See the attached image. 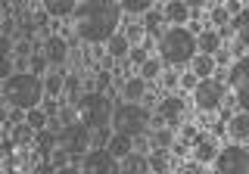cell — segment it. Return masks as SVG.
Masks as SVG:
<instances>
[{
    "mask_svg": "<svg viewBox=\"0 0 249 174\" xmlns=\"http://www.w3.org/2000/svg\"><path fill=\"white\" fill-rule=\"evenodd\" d=\"M196 137H199V131L193 128V124H187V128L181 131V140H184V146H187V143H193V140H196Z\"/></svg>",
    "mask_w": 249,
    "mask_h": 174,
    "instance_id": "42",
    "label": "cell"
},
{
    "mask_svg": "<svg viewBox=\"0 0 249 174\" xmlns=\"http://www.w3.org/2000/svg\"><path fill=\"white\" fill-rule=\"evenodd\" d=\"M75 112H78V122H84L88 128H100V124H109V118H112V100H109V93L88 90L78 97Z\"/></svg>",
    "mask_w": 249,
    "mask_h": 174,
    "instance_id": "5",
    "label": "cell"
},
{
    "mask_svg": "<svg viewBox=\"0 0 249 174\" xmlns=\"http://www.w3.org/2000/svg\"><path fill=\"white\" fill-rule=\"evenodd\" d=\"M41 109H44V112H47V118H50V115H59L56 97H47V100H41Z\"/></svg>",
    "mask_w": 249,
    "mask_h": 174,
    "instance_id": "39",
    "label": "cell"
},
{
    "mask_svg": "<svg viewBox=\"0 0 249 174\" xmlns=\"http://www.w3.org/2000/svg\"><path fill=\"white\" fill-rule=\"evenodd\" d=\"M146 168H153V171H168V149L159 146V153L146 156Z\"/></svg>",
    "mask_w": 249,
    "mask_h": 174,
    "instance_id": "27",
    "label": "cell"
},
{
    "mask_svg": "<svg viewBox=\"0 0 249 174\" xmlns=\"http://www.w3.org/2000/svg\"><path fill=\"white\" fill-rule=\"evenodd\" d=\"M44 3V13L47 16H69V13H75V6H78V0H41Z\"/></svg>",
    "mask_w": 249,
    "mask_h": 174,
    "instance_id": "20",
    "label": "cell"
},
{
    "mask_svg": "<svg viewBox=\"0 0 249 174\" xmlns=\"http://www.w3.org/2000/svg\"><path fill=\"white\" fill-rule=\"evenodd\" d=\"M119 162H122L119 165L122 171H150L146 168V153H134V149H131V153L124 156V159H119Z\"/></svg>",
    "mask_w": 249,
    "mask_h": 174,
    "instance_id": "24",
    "label": "cell"
},
{
    "mask_svg": "<svg viewBox=\"0 0 249 174\" xmlns=\"http://www.w3.org/2000/svg\"><path fill=\"white\" fill-rule=\"evenodd\" d=\"M3 100L16 109H31L41 106L44 100V81L35 72H13L3 81Z\"/></svg>",
    "mask_w": 249,
    "mask_h": 174,
    "instance_id": "3",
    "label": "cell"
},
{
    "mask_svg": "<svg viewBox=\"0 0 249 174\" xmlns=\"http://www.w3.org/2000/svg\"><path fill=\"white\" fill-rule=\"evenodd\" d=\"M162 19L171 22V25H187L190 22V10L184 6V0H168L165 10H162Z\"/></svg>",
    "mask_w": 249,
    "mask_h": 174,
    "instance_id": "14",
    "label": "cell"
},
{
    "mask_svg": "<svg viewBox=\"0 0 249 174\" xmlns=\"http://www.w3.org/2000/svg\"><path fill=\"white\" fill-rule=\"evenodd\" d=\"M190 93H193V103H196L199 112H215L228 100V84H224L221 75H209V78H199Z\"/></svg>",
    "mask_w": 249,
    "mask_h": 174,
    "instance_id": "6",
    "label": "cell"
},
{
    "mask_svg": "<svg viewBox=\"0 0 249 174\" xmlns=\"http://www.w3.org/2000/svg\"><path fill=\"white\" fill-rule=\"evenodd\" d=\"M31 146H35V153L41 156V159L50 162V153L56 149V131H53V128H41V131H35V140H31Z\"/></svg>",
    "mask_w": 249,
    "mask_h": 174,
    "instance_id": "13",
    "label": "cell"
},
{
    "mask_svg": "<svg viewBox=\"0 0 249 174\" xmlns=\"http://www.w3.org/2000/svg\"><path fill=\"white\" fill-rule=\"evenodd\" d=\"M212 165L221 174H243L249 168V153L240 143H233V146H224V149H218L215 153V159Z\"/></svg>",
    "mask_w": 249,
    "mask_h": 174,
    "instance_id": "8",
    "label": "cell"
},
{
    "mask_svg": "<svg viewBox=\"0 0 249 174\" xmlns=\"http://www.w3.org/2000/svg\"><path fill=\"white\" fill-rule=\"evenodd\" d=\"M224 10H228L231 16H237V13H243V0H224Z\"/></svg>",
    "mask_w": 249,
    "mask_h": 174,
    "instance_id": "44",
    "label": "cell"
},
{
    "mask_svg": "<svg viewBox=\"0 0 249 174\" xmlns=\"http://www.w3.org/2000/svg\"><path fill=\"white\" fill-rule=\"evenodd\" d=\"M50 165H53V168H69V165H72V156H69L66 153V149H53V153H50Z\"/></svg>",
    "mask_w": 249,
    "mask_h": 174,
    "instance_id": "32",
    "label": "cell"
},
{
    "mask_svg": "<svg viewBox=\"0 0 249 174\" xmlns=\"http://www.w3.org/2000/svg\"><path fill=\"white\" fill-rule=\"evenodd\" d=\"M109 128L122 131L128 137H137V134H150V109L140 106V103H122V106L112 109V118H109Z\"/></svg>",
    "mask_w": 249,
    "mask_h": 174,
    "instance_id": "4",
    "label": "cell"
},
{
    "mask_svg": "<svg viewBox=\"0 0 249 174\" xmlns=\"http://www.w3.org/2000/svg\"><path fill=\"white\" fill-rule=\"evenodd\" d=\"M106 149L115 156V159H124V156L134 149V137H128V134H122V131H112V137H109Z\"/></svg>",
    "mask_w": 249,
    "mask_h": 174,
    "instance_id": "15",
    "label": "cell"
},
{
    "mask_svg": "<svg viewBox=\"0 0 249 174\" xmlns=\"http://www.w3.org/2000/svg\"><path fill=\"white\" fill-rule=\"evenodd\" d=\"M44 59H47V66H62V62L69 59V41L66 37H59V35H47L44 37Z\"/></svg>",
    "mask_w": 249,
    "mask_h": 174,
    "instance_id": "11",
    "label": "cell"
},
{
    "mask_svg": "<svg viewBox=\"0 0 249 174\" xmlns=\"http://www.w3.org/2000/svg\"><path fill=\"white\" fill-rule=\"evenodd\" d=\"M122 6L115 0H84L75 6V35L88 44H106L119 31Z\"/></svg>",
    "mask_w": 249,
    "mask_h": 174,
    "instance_id": "1",
    "label": "cell"
},
{
    "mask_svg": "<svg viewBox=\"0 0 249 174\" xmlns=\"http://www.w3.org/2000/svg\"><path fill=\"white\" fill-rule=\"evenodd\" d=\"M0 124H6V109L0 106Z\"/></svg>",
    "mask_w": 249,
    "mask_h": 174,
    "instance_id": "51",
    "label": "cell"
},
{
    "mask_svg": "<svg viewBox=\"0 0 249 174\" xmlns=\"http://www.w3.org/2000/svg\"><path fill=\"white\" fill-rule=\"evenodd\" d=\"M109 137H112V131H109V124H100V128H90V146H106Z\"/></svg>",
    "mask_w": 249,
    "mask_h": 174,
    "instance_id": "29",
    "label": "cell"
},
{
    "mask_svg": "<svg viewBox=\"0 0 249 174\" xmlns=\"http://www.w3.org/2000/svg\"><path fill=\"white\" fill-rule=\"evenodd\" d=\"M140 78H143L146 84L153 81V78H159L162 75V59H153V56H146L143 62H140V72H137Z\"/></svg>",
    "mask_w": 249,
    "mask_h": 174,
    "instance_id": "25",
    "label": "cell"
},
{
    "mask_svg": "<svg viewBox=\"0 0 249 174\" xmlns=\"http://www.w3.org/2000/svg\"><path fill=\"white\" fill-rule=\"evenodd\" d=\"M146 56H150V50H146L143 44H140V47H128V53H124V59H131L134 66H140V62H143Z\"/></svg>",
    "mask_w": 249,
    "mask_h": 174,
    "instance_id": "33",
    "label": "cell"
},
{
    "mask_svg": "<svg viewBox=\"0 0 249 174\" xmlns=\"http://www.w3.org/2000/svg\"><path fill=\"white\" fill-rule=\"evenodd\" d=\"M0 56H13V37L0 35Z\"/></svg>",
    "mask_w": 249,
    "mask_h": 174,
    "instance_id": "40",
    "label": "cell"
},
{
    "mask_svg": "<svg viewBox=\"0 0 249 174\" xmlns=\"http://www.w3.org/2000/svg\"><path fill=\"white\" fill-rule=\"evenodd\" d=\"M228 22H231V13L224 10V6H215V10H212V25L224 28V25H228Z\"/></svg>",
    "mask_w": 249,
    "mask_h": 174,
    "instance_id": "36",
    "label": "cell"
},
{
    "mask_svg": "<svg viewBox=\"0 0 249 174\" xmlns=\"http://www.w3.org/2000/svg\"><path fill=\"white\" fill-rule=\"evenodd\" d=\"M162 84H165L168 90H175V87H178V75L175 72H165V75H162Z\"/></svg>",
    "mask_w": 249,
    "mask_h": 174,
    "instance_id": "46",
    "label": "cell"
},
{
    "mask_svg": "<svg viewBox=\"0 0 249 174\" xmlns=\"http://www.w3.org/2000/svg\"><path fill=\"white\" fill-rule=\"evenodd\" d=\"M224 128L231 131V137L237 140V143H243V140L249 137V115H246V112H237V115H231Z\"/></svg>",
    "mask_w": 249,
    "mask_h": 174,
    "instance_id": "16",
    "label": "cell"
},
{
    "mask_svg": "<svg viewBox=\"0 0 249 174\" xmlns=\"http://www.w3.org/2000/svg\"><path fill=\"white\" fill-rule=\"evenodd\" d=\"M246 22H249V16H246V10H243V13H237V16H231V22H228V28H231V31H237V35H240V31H246Z\"/></svg>",
    "mask_w": 249,
    "mask_h": 174,
    "instance_id": "35",
    "label": "cell"
},
{
    "mask_svg": "<svg viewBox=\"0 0 249 174\" xmlns=\"http://www.w3.org/2000/svg\"><path fill=\"white\" fill-rule=\"evenodd\" d=\"M187 66H193V75H196V78L215 75V59L209 56V53H193V59L187 62Z\"/></svg>",
    "mask_w": 249,
    "mask_h": 174,
    "instance_id": "17",
    "label": "cell"
},
{
    "mask_svg": "<svg viewBox=\"0 0 249 174\" xmlns=\"http://www.w3.org/2000/svg\"><path fill=\"white\" fill-rule=\"evenodd\" d=\"M25 122L35 131H41V128H47V112H44V109H37V106H31V109H25Z\"/></svg>",
    "mask_w": 249,
    "mask_h": 174,
    "instance_id": "28",
    "label": "cell"
},
{
    "mask_svg": "<svg viewBox=\"0 0 249 174\" xmlns=\"http://www.w3.org/2000/svg\"><path fill=\"white\" fill-rule=\"evenodd\" d=\"M10 131H13V143L19 146V149H28L31 146V140H35V128H31V124L25 122H16V124H10Z\"/></svg>",
    "mask_w": 249,
    "mask_h": 174,
    "instance_id": "18",
    "label": "cell"
},
{
    "mask_svg": "<svg viewBox=\"0 0 249 174\" xmlns=\"http://www.w3.org/2000/svg\"><path fill=\"white\" fill-rule=\"evenodd\" d=\"M184 6H187L190 13H196V16H199V10L206 6V0H184Z\"/></svg>",
    "mask_w": 249,
    "mask_h": 174,
    "instance_id": "47",
    "label": "cell"
},
{
    "mask_svg": "<svg viewBox=\"0 0 249 174\" xmlns=\"http://www.w3.org/2000/svg\"><path fill=\"white\" fill-rule=\"evenodd\" d=\"M56 146L69 156H84L90 149V128L84 122H69L56 131Z\"/></svg>",
    "mask_w": 249,
    "mask_h": 174,
    "instance_id": "7",
    "label": "cell"
},
{
    "mask_svg": "<svg viewBox=\"0 0 249 174\" xmlns=\"http://www.w3.org/2000/svg\"><path fill=\"white\" fill-rule=\"evenodd\" d=\"M159 115L168 128H178V124H181V115H184V100L178 97V93H168V97L159 103Z\"/></svg>",
    "mask_w": 249,
    "mask_h": 174,
    "instance_id": "12",
    "label": "cell"
},
{
    "mask_svg": "<svg viewBox=\"0 0 249 174\" xmlns=\"http://www.w3.org/2000/svg\"><path fill=\"white\" fill-rule=\"evenodd\" d=\"M44 69H47V59H44V53H41V56H31V72H35V75H41Z\"/></svg>",
    "mask_w": 249,
    "mask_h": 174,
    "instance_id": "43",
    "label": "cell"
},
{
    "mask_svg": "<svg viewBox=\"0 0 249 174\" xmlns=\"http://www.w3.org/2000/svg\"><path fill=\"white\" fill-rule=\"evenodd\" d=\"M78 87H81V78H75V75L62 78V90H69V97H72V103L78 100Z\"/></svg>",
    "mask_w": 249,
    "mask_h": 174,
    "instance_id": "34",
    "label": "cell"
},
{
    "mask_svg": "<svg viewBox=\"0 0 249 174\" xmlns=\"http://www.w3.org/2000/svg\"><path fill=\"white\" fill-rule=\"evenodd\" d=\"M81 168L88 174H115L119 171V159L106 146H90L81 159Z\"/></svg>",
    "mask_w": 249,
    "mask_h": 174,
    "instance_id": "10",
    "label": "cell"
},
{
    "mask_svg": "<svg viewBox=\"0 0 249 174\" xmlns=\"http://www.w3.org/2000/svg\"><path fill=\"white\" fill-rule=\"evenodd\" d=\"M156 50H159L162 66L181 69V66H187V62L193 59V53H196V35H190L184 25H175V28L162 31Z\"/></svg>",
    "mask_w": 249,
    "mask_h": 174,
    "instance_id": "2",
    "label": "cell"
},
{
    "mask_svg": "<svg viewBox=\"0 0 249 174\" xmlns=\"http://www.w3.org/2000/svg\"><path fill=\"white\" fill-rule=\"evenodd\" d=\"M153 3H156V0H119V6H122L128 16H140V13L153 10Z\"/></svg>",
    "mask_w": 249,
    "mask_h": 174,
    "instance_id": "26",
    "label": "cell"
},
{
    "mask_svg": "<svg viewBox=\"0 0 249 174\" xmlns=\"http://www.w3.org/2000/svg\"><path fill=\"white\" fill-rule=\"evenodd\" d=\"M106 87H109V72H97V87H93V90L106 93Z\"/></svg>",
    "mask_w": 249,
    "mask_h": 174,
    "instance_id": "45",
    "label": "cell"
},
{
    "mask_svg": "<svg viewBox=\"0 0 249 174\" xmlns=\"http://www.w3.org/2000/svg\"><path fill=\"white\" fill-rule=\"evenodd\" d=\"M13 56H0V81H6V78L13 75Z\"/></svg>",
    "mask_w": 249,
    "mask_h": 174,
    "instance_id": "37",
    "label": "cell"
},
{
    "mask_svg": "<svg viewBox=\"0 0 249 174\" xmlns=\"http://www.w3.org/2000/svg\"><path fill=\"white\" fill-rule=\"evenodd\" d=\"M124 37H128V41H137V37H143V28L131 25V28H128V35H124Z\"/></svg>",
    "mask_w": 249,
    "mask_h": 174,
    "instance_id": "49",
    "label": "cell"
},
{
    "mask_svg": "<svg viewBox=\"0 0 249 174\" xmlns=\"http://www.w3.org/2000/svg\"><path fill=\"white\" fill-rule=\"evenodd\" d=\"M224 84H228V90L237 93L240 112H246V106H249V66H246V56H240V59L231 66V72H228V78H224Z\"/></svg>",
    "mask_w": 249,
    "mask_h": 174,
    "instance_id": "9",
    "label": "cell"
},
{
    "mask_svg": "<svg viewBox=\"0 0 249 174\" xmlns=\"http://www.w3.org/2000/svg\"><path fill=\"white\" fill-rule=\"evenodd\" d=\"M75 118H78V112H75V109H62V112H59V122H62V124L75 122Z\"/></svg>",
    "mask_w": 249,
    "mask_h": 174,
    "instance_id": "48",
    "label": "cell"
},
{
    "mask_svg": "<svg viewBox=\"0 0 249 174\" xmlns=\"http://www.w3.org/2000/svg\"><path fill=\"white\" fill-rule=\"evenodd\" d=\"M215 153H218V146L212 143V140H193V159H196L199 165H209L215 159Z\"/></svg>",
    "mask_w": 249,
    "mask_h": 174,
    "instance_id": "19",
    "label": "cell"
},
{
    "mask_svg": "<svg viewBox=\"0 0 249 174\" xmlns=\"http://www.w3.org/2000/svg\"><path fill=\"white\" fill-rule=\"evenodd\" d=\"M16 149H19V146L13 143V137H10V140H0V159H13Z\"/></svg>",
    "mask_w": 249,
    "mask_h": 174,
    "instance_id": "38",
    "label": "cell"
},
{
    "mask_svg": "<svg viewBox=\"0 0 249 174\" xmlns=\"http://www.w3.org/2000/svg\"><path fill=\"white\" fill-rule=\"evenodd\" d=\"M221 47V35L218 31H199V37H196V53H212Z\"/></svg>",
    "mask_w": 249,
    "mask_h": 174,
    "instance_id": "21",
    "label": "cell"
},
{
    "mask_svg": "<svg viewBox=\"0 0 249 174\" xmlns=\"http://www.w3.org/2000/svg\"><path fill=\"white\" fill-rule=\"evenodd\" d=\"M44 93L47 97H59L62 93V75H47L44 78Z\"/></svg>",
    "mask_w": 249,
    "mask_h": 174,
    "instance_id": "30",
    "label": "cell"
},
{
    "mask_svg": "<svg viewBox=\"0 0 249 174\" xmlns=\"http://www.w3.org/2000/svg\"><path fill=\"white\" fill-rule=\"evenodd\" d=\"M196 81H199V78L193 75V72H184V75H178V84H184L187 90H193V84H196Z\"/></svg>",
    "mask_w": 249,
    "mask_h": 174,
    "instance_id": "41",
    "label": "cell"
},
{
    "mask_svg": "<svg viewBox=\"0 0 249 174\" xmlns=\"http://www.w3.org/2000/svg\"><path fill=\"white\" fill-rule=\"evenodd\" d=\"M13 31H16V22H13V19H6L3 25H0V35H10V37H13Z\"/></svg>",
    "mask_w": 249,
    "mask_h": 174,
    "instance_id": "50",
    "label": "cell"
},
{
    "mask_svg": "<svg viewBox=\"0 0 249 174\" xmlns=\"http://www.w3.org/2000/svg\"><path fill=\"white\" fill-rule=\"evenodd\" d=\"M156 143H159L162 149H168L171 143H175V128H168V124L156 128Z\"/></svg>",
    "mask_w": 249,
    "mask_h": 174,
    "instance_id": "31",
    "label": "cell"
},
{
    "mask_svg": "<svg viewBox=\"0 0 249 174\" xmlns=\"http://www.w3.org/2000/svg\"><path fill=\"white\" fill-rule=\"evenodd\" d=\"M128 47H131V41H128L124 35H119V31H115V35H112V37L106 41V53H109L112 59H124V53H128Z\"/></svg>",
    "mask_w": 249,
    "mask_h": 174,
    "instance_id": "22",
    "label": "cell"
},
{
    "mask_svg": "<svg viewBox=\"0 0 249 174\" xmlns=\"http://www.w3.org/2000/svg\"><path fill=\"white\" fill-rule=\"evenodd\" d=\"M122 93H124V100H143V93H146V81L143 78H128V81L122 84Z\"/></svg>",
    "mask_w": 249,
    "mask_h": 174,
    "instance_id": "23",
    "label": "cell"
}]
</instances>
